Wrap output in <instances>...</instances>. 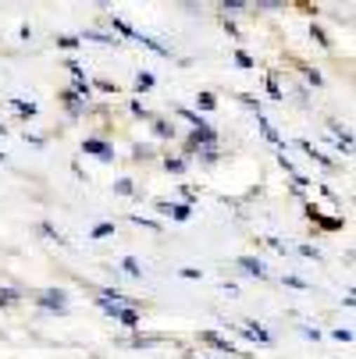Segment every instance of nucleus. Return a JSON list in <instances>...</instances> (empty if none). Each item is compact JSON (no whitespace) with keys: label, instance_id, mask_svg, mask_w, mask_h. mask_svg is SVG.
I'll return each mask as SVG.
<instances>
[{"label":"nucleus","instance_id":"19","mask_svg":"<svg viewBox=\"0 0 356 359\" xmlns=\"http://www.w3.org/2000/svg\"><path fill=\"white\" fill-rule=\"evenodd\" d=\"M58 46H65V50H75V46H79V39H75V36H58Z\"/></svg>","mask_w":356,"mask_h":359},{"label":"nucleus","instance_id":"16","mask_svg":"<svg viewBox=\"0 0 356 359\" xmlns=\"http://www.w3.org/2000/svg\"><path fill=\"white\" fill-rule=\"evenodd\" d=\"M310 36H314V39H317V43H321V46H331V43H328V36H324V29H321V25H310Z\"/></svg>","mask_w":356,"mask_h":359},{"label":"nucleus","instance_id":"7","mask_svg":"<svg viewBox=\"0 0 356 359\" xmlns=\"http://www.w3.org/2000/svg\"><path fill=\"white\" fill-rule=\"evenodd\" d=\"M104 310H107V313H114V317H118L121 324H128V327H136V324H139V313H136V310H114V306H104Z\"/></svg>","mask_w":356,"mask_h":359},{"label":"nucleus","instance_id":"23","mask_svg":"<svg viewBox=\"0 0 356 359\" xmlns=\"http://www.w3.org/2000/svg\"><path fill=\"white\" fill-rule=\"evenodd\" d=\"M268 93H271L275 100H282V89H278V82H275V79H268Z\"/></svg>","mask_w":356,"mask_h":359},{"label":"nucleus","instance_id":"17","mask_svg":"<svg viewBox=\"0 0 356 359\" xmlns=\"http://www.w3.org/2000/svg\"><path fill=\"white\" fill-rule=\"evenodd\" d=\"M154 132H157L161 139H168V135H175V128H171L168 121H157V125H154Z\"/></svg>","mask_w":356,"mask_h":359},{"label":"nucleus","instance_id":"2","mask_svg":"<svg viewBox=\"0 0 356 359\" xmlns=\"http://www.w3.org/2000/svg\"><path fill=\"white\" fill-rule=\"evenodd\" d=\"M199 338L207 341V345H214L218 352H225V355H242V352H239V348H235L228 338H221V334H214V331H199Z\"/></svg>","mask_w":356,"mask_h":359},{"label":"nucleus","instance_id":"26","mask_svg":"<svg viewBox=\"0 0 356 359\" xmlns=\"http://www.w3.org/2000/svg\"><path fill=\"white\" fill-rule=\"evenodd\" d=\"M4 132H8V128H4V125H0V135H4Z\"/></svg>","mask_w":356,"mask_h":359},{"label":"nucleus","instance_id":"15","mask_svg":"<svg viewBox=\"0 0 356 359\" xmlns=\"http://www.w3.org/2000/svg\"><path fill=\"white\" fill-rule=\"evenodd\" d=\"M107 235H114V224H96L93 228V238H107Z\"/></svg>","mask_w":356,"mask_h":359},{"label":"nucleus","instance_id":"27","mask_svg":"<svg viewBox=\"0 0 356 359\" xmlns=\"http://www.w3.org/2000/svg\"><path fill=\"white\" fill-rule=\"evenodd\" d=\"M189 359H199V355H189Z\"/></svg>","mask_w":356,"mask_h":359},{"label":"nucleus","instance_id":"5","mask_svg":"<svg viewBox=\"0 0 356 359\" xmlns=\"http://www.w3.org/2000/svg\"><path fill=\"white\" fill-rule=\"evenodd\" d=\"M61 100H65V107H68V114H75V118H79V114H86V107H89L86 100H82V96H75L72 89H68V93H61Z\"/></svg>","mask_w":356,"mask_h":359},{"label":"nucleus","instance_id":"8","mask_svg":"<svg viewBox=\"0 0 356 359\" xmlns=\"http://www.w3.org/2000/svg\"><path fill=\"white\" fill-rule=\"evenodd\" d=\"M242 334H246V338H253V341H264V345L271 341V334H268L261 324H246V327H242Z\"/></svg>","mask_w":356,"mask_h":359},{"label":"nucleus","instance_id":"11","mask_svg":"<svg viewBox=\"0 0 356 359\" xmlns=\"http://www.w3.org/2000/svg\"><path fill=\"white\" fill-rule=\"evenodd\" d=\"M121 267H125V274H128V278H143V267H139V260H136V256H125V260H121Z\"/></svg>","mask_w":356,"mask_h":359},{"label":"nucleus","instance_id":"20","mask_svg":"<svg viewBox=\"0 0 356 359\" xmlns=\"http://www.w3.org/2000/svg\"><path fill=\"white\" fill-rule=\"evenodd\" d=\"M164 168H168V171H175V175H182V171H185V161H171V157H168V161H164Z\"/></svg>","mask_w":356,"mask_h":359},{"label":"nucleus","instance_id":"4","mask_svg":"<svg viewBox=\"0 0 356 359\" xmlns=\"http://www.w3.org/2000/svg\"><path fill=\"white\" fill-rule=\"evenodd\" d=\"M235 264H239V267H242L249 278H257V281H264V278H268V271H264V264L257 260V256H239Z\"/></svg>","mask_w":356,"mask_h":359},{"label":"nucleus","instance_id":"9","mask_svg":"<svg viewBox=\"0 0 356 359\" xmlns=\"http://www.w3.org/2000/svg\"><path fill=\"white\" fill-rule=\"evenodd\" d=\"M310 221H317V224H321V228H328V231H338V228H342V217H321L314 207H310Z\"/></svg>","mask_w":356,"mask_h":359},{"label":"nucleus","instance_id":"24","mask_svg":"<svg viewBox=\"0 0 356 359\" xmlns=\"http://www.w3.org/2000/svg\"><path fill=\"white\" fill-rule=\"evenodd\" d=\"M178 274H182V278H189V281H196V278H199V271H196V267H182Z\"/></svg>","mask_w":356,"mask_h":359},{"label":"nucleus","instance_id":"14","mask_svg":"<svg viewBox=\"0 0 356 359\" xmlns=\"http://www.w3.org/2000/svg\"><path fill=\"white\" fill-rule=\"evenodd\" d=\"M15 111H18V114H25V118H32V114H36V104H25V100H15Z\"/></svg>","mask_w":356,"mask_h":359},{"label":"nucleus","instance_id":"21","mask_svg":"<svg viewBox=\"0 0 356 359\" xmlns=\"http://www.w3.org/2000/svg\"><path fill=\"white\" fill-rule=\"evenodd\" d=\"M235 65H239V68H253V57H249V54H242V50H239V54H235Z\"/></svg>","mask_w":356,"mask_h":359},{"label":"nucleus","instance_id":"6","mask_svg":"<svg viewBox=\"0 0 356 359\" xmlns=\"http://www.w3.org/2000/svg\"><path fill=\"white\" fill-rule=\"evenodd\" d=\"M157 207H161V214H171L175 221H189L192 217V210L182 207V203H175V207H171V203H157Z\"/></svg>","mask_w":356,"mask_h":359},{"label":"nucleus","instance_id":"18","mask_svg":"<svg viewBox=\"0 0 356 359\" xmlns=\"http://www.w3.org/2000/svg\"><path fill=\"white\" fill-rule=\"evenodd\" d=\"M114 192H118V196H132V182H128V178L114 182Z\"/></svg>","mask_w":356,"mask_h":359},{"label":"nucleus","instance_id":"22","mask_svg":"<svg viewBox=\"0 0 356 359\" xmlns=\"http://www.w3.org/2000/svg\"><path fill=\"white\" fill-rule=\"evenodd\" d=\"M303 75H307V82H314V86H321V82H324V79H321L314 68H303Z\"/></svg>","mask_w":356,"mask_h":359},{"label":"nucleus","instance_id":"3","mask_svg":"<svg viewBox=\"0 0 356 359\" xmlns=\"http://www.w3.org/2000/svg\"><path fill=\"white\" fill-rule=\"evenodd\" d=\"M82 153H93V157H100V161H111V157H114V149H111L104 139H86V142H82Z\"/></svg>","mask_w":356,"mask_h":359},{"label":"nucleus","instance_id":"25","mask_svg":"<svg viewBox=\"0 0 356 359\" xmlns=\"http://www.w3.org/2000/svg\"><path fill=\"white\" fill-rule=\"evenodd\" d=\"M335 341H352V331H342V327H338V331H335Z\"/></svg>","mask_w":356,"mask_h":359},{"label":"nucleus","instance_id":"10","mask_svg":"<svg viewBox=\"0 0 356 359\" xmlns=\"http://www.w3.org/2000/svg\"><path fill=\"white\" fill-rule=\"evenodd\" d=\"M22 295L15 292V288H0V310H8V306H15Z\"/></svg>","mask_w":356,"mask_h":359},{"label":"nucleus","instance_id":"12","mask_svg":"<svg viewBox=\"0 0 356 359\" xmlns=\"http://www.w3.org/2000/svg\"><path fill=\"white\" fill-rule=\"evenodd\" d=\"M196 104H199L203 111H214V107H218V96H214V93H199Z\"/></svg>","mask_w":356,"mask_h":359},{"label":"nucleus","instance_id":"13","mask_svg":"<svg viewBox=\"0 0 356 359\" xmlns=\"http://www.w3.org/2000/svg\"><path fill=\"white\" fill-rule=\"evenodd\" d=\"M136 89H154V75L139 72V75H136Z\"/></svg>","mask_w":356,"mask_h":359},{"label":"nucleus","instance_id":"1","mask_svg":"<svg viewBox=\"0 0 356 359\" xmlns=\"http://www.w3.org/2000/svg\"><path fill=\"white\" fill-rule=\"evenodd\" d=\"M68 295L61 292V288H43L39 295H36V302L39 306H46V310H58V313H65L68 310V302H65Z\"/></svg>","mask_w":356,"mask_h":359}]
</instances>
